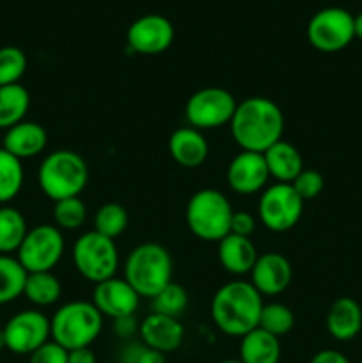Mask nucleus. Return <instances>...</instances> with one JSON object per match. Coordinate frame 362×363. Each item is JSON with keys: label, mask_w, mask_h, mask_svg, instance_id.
I'll return each instance as SVG.
<instances>
[{"label": "nucleus", "mask_w": 362, "mask_h": 363, "mask_svg": "<svg viewBox=\"0 0 362 363\" xmlns=\"http://www.w3.org/2000/svg\"><path fill=\"white\" fill-rule=\"evenodd\" d=\"M231 137L241 151L265 152L284 133V113L275 101L252 96L236 105L229 123Z\"/></svg>", "instance_id": "f257e3e1"}, {"label": "nucleus", "mask_w": 362, "mask_h": 363, "mask_svg": "<svg viewBox=\"0 0 362 363\" xmlns=\"http://www.w3.org/2000/svg\"><path fill=\"white\" fill-rule=\"evenodd\" d=\"M261 294L251 282L234 280L220 287L212 298L209 314L216 328L229 337H243L259 326L263 311Z\"/></svg>", "instance_id": "f03ea898"}, {"label": "nucleus", "mask_w": 362, "mask_h": 363, "mask_svg": "<svg viewBox=\"0 0 362 363\" xmlns=\"http://www.w3.org/2000/svg\"><path fill=\"white\" fill-rule=\"evenodd\" d=\"M172 257L160 243H142L128 254L124 262V280L141 298H155L167 284L172 282Z\"/></svg>", "instance_id": "7ed1b4c3"}, {"label": "nucleus", "mask_w": 362, "mask_h": 363, "mask_svg": "<svg viewBox=\"0 0 362 363\" xmlns=\"http://www.w3.org/2000/svg\"><path fill=\"white\" fill-rule=\"evenodd\" d=\"M38 183L43 194L53 202L78 197L89 183V167L78 152L59 149L41 162Z\"/></svg>", "instance_id": "20e7f679"}, {"label": "nucleus", "mask_w": 362, "mask_h": 363, "mask_svg": "<svg viewBox=\"0 0 362 363\" xmlns=\"http://www.w3.org/2000/svg\"><path fill=\"white\" fill-rule=\"evenodd\" d=\"M52 340L64 350L91 347L103 330V315L92 301L75 300L62 305L50 319Z\"/></svg>", "instance_id": "39448f33"}, {"label": "nucleus", "mask_w": 362, "mask_h": 363, "mask_svg": "<svg viewBox=\"0 0 362 363\" xmlns=\"http://www.w3.org/2000/svg\"><path fill=\"white\" fill-rule=\"evenodd\" d=\"M233 213V206L222 191L215 188H202L188 199L185 220L195 238L219 243L231 233Z\"/></svg>", "instance_id": "423d86ee"}, {"label": "nucleus", "mask_w": 362, "mask_h": 363, "mask_svg": "<svg viewBox=\"0 0 362 363\" xmlns=\"http://www.w3.org/2000/svg\"><path fill=\"white\" fill-rule=\"evenodd\" d=\"M71 257L78 275L94 286L116 277L119 268V250L116 241L102 236L96 230L84 233L75 241Z\"/></svg>", "instance_id": "0eeeda50"}, {"label": "nucleus", "mask_w": 362, "mask_h": 363, "mask_svg": "<svg viewBox=\"0 0 362 363\" xmlns=\"http://www.w3.org/2000/svg\"><path fill=\"white\" fill-rule=\"evenodd\" d=\"M66 241L62 230L50 223L28 229L23 243L16 252V259L27 273L52 272L64 255Z\"/></svg>", "instance_id": "6e6552de"}, {"label": "nucleus", "mask_w": 362, "mask_h": 363, "mask_svg": "<svg viewBox=\"0 0 362 363\" xmlns=\"http://www.w3.org/2000/svg\"><path fill=\"white\" fill-rule=\"evenodd\" d=\"M304 204L300 195L287 183H275L261 191L258 202V216L272 233H287L302 218Z\"/></svg>", "instance_id": "1a4fd4ad"}, {"label": "nucleus", "mask_w": 362, "mask_h": 363, "mask_svg": "<svg viewBox=\"0 0 362 363\" xmlns=\"http://www.w3.org/2000/svg\"><path fill=\"white\" fill-rule=\"evenodd\" d=\"M236 105V98L227 89L204 87L195 91L187 99L185 117L195 130H216L231 123Z\"/></svg>", "instance_id": "9d476101"}, {"label": "nucleus", "mask_w": 362, "mask_h": 363, "mask_svg": "<svg viewBox=\"0 0 362 363\" xmlns=\"http://www.w3.org/2000/svg\"><path fill=\"white\" fill-rule=\"evenodd\" d=\"M307 39L318 52H341L355 39L353 14L343 7L318 11L307 23Z\"/></svg>", "instance_id": "9b49d317"}, {"label": "nucleus", "mask_w": 362, "mask_h": 363, "mask_svg": "<svg viewBox=\"0 0 362 363\" xmlns=\"http://www.w3.org/2000/svg\"><path fill=\"white\" fill-rule=\"evenodd\" d=\"M6 350L14 354H32L52 339L50 319L39 311H21L4 326Z\"/></svg>", "instance_id": "f8f14e48"}, {"label": "nucleus", "mask_w": 362, "mask_h": 363, "mask_svg": "<svg viewBox=\"0 0 362 363\" xmlns=\"http://www.w3.org/2000/svg\"><path fill=\"white\" fill-rule=\"evenodd\" d=\"M174 41V27L162 14H144L126 32L128 50L141 55H158Z\"/></svg>", "instance_id": "ddd939ff"}, {"label": "nucleus", "mask_w": 362, "mask_h": 363, "mask_svg": "<svg viewBox=\"0 0 362 363\" xmlns=\"http://www.w3.org/2000/svg\"><path fill=\"white\" fill-rule=\"evenodd\" d=\"M91 301L103 318L119 319L135 315L141 296L126 280L112 277L105 282L96 284Z\"/></svg>", "instance_id": "4468645a"}, {"label": "nucleus", "mask_w": 362, "mask_h": 363, "mask_svg": "<svg viewBox=\"0 0 362 363\" xmlns=\"http://www.w3.org/2000/svg\"><path fill=\"white\" fill-rule=\"evenodd\" d=\"M270 179L268 167L261 152L241 151L227 167V184L234 194L252 195L263 191Z\"/></svg>", "instance_id": "2eb2a0df"}, {"label": "nucleus", "mask_w": 362, "mask_h": 363, "mask_svg": "<svg viewBox=\"0 0 362 363\" xmlns=\"http://www.w3.org/2000/svg\"><path fill=\"white\" fill-rule=\"evenodd\" d=\"M293 268L287 257L279 252L259 255L251 272V284L261 296H277L290 287Z\"/></svg>", "instance_id": "dca6fc26"}, {"label": "nucleus", "mask_w": 362, "mask_h": 363, "mask_svg": "<svg viewBox=\"0 0 362 363\" xmlns=\"http://www.w3.org/2000/svg\"><path fill=\"white\" fill-rule=\"evenodd\" d=\"M138 337L142 344L167 354L176 351L183 344L185 328L180 319L151 312L141 321Z\"/></svg>", "instance_id": "f3484780"}, {"label": "nucleus", "mask_w": 362, "mask_h": 363, "mask_svg": "<svg viewBox=\"0 0 362 363\" xmlns=\"http://www.w3.org/2000/svg\"><path fill=\"white\" fill-rule=\"evenodd\" d=\"M48 145V133L34 121H21L4 135L2 147L18 160H31L41 155Z\"/></svg>", "instance_id": "a211bd4d"}, {"label": "nucleus", "mask_w": 362, "mask_h": 363, "mask_svg": "<svg viewBox=\"0 0 362 363\" xmlns=\"http://www.w3.org/2000/svg\"><path fill=\"white\" fill-rule=\"evenodd\" d=\"M216 255H219L220 266L227 273L238 277L251 273L259 257L251 238L238 236L233 233H229L219 241Z\"/></svg>", "instance_id": "6ab92c4d"}, {"label": "nucleus", "mask_w": 362, "mask_h": 363, "mask_svg": "<svg viewBox=\"0 0 362 363\" xmlns=\"http://www.w3.org/2000/svg\"><path fill=\"white\" fill-rule=\"evenodd\" d=\"M169 152L177 165L185 169H197L208 158L209 144L202 131L185 126L170 135Z\"/></svg>", "instance_id": "aec40b11"}, {"label": "nucleus", "mask_w": 362, "mask_h": 363, "mask_svg": "<svg viewBox=\"0 0 362 363\" xmlns=\"http://www.w3.org/2000/svg\"><path fill=\"white\" fill-rule=\"evenodd\" d=\"M362 330V307L350 296H341L330 305L327 332L337 342H350Z\"/></svg>", "instance_id": "412c9836"}, {"label": "nucleus", "mask_w": 362, "mask_h": 363, "mask_svg": "<svg viewBox=\"0 0 362 363\" xmlns=\"http://www.w3.org/2000/svg\"><path fill=\"white\" fill-rule=\"evenodd\" d=\"M270 177L277 179V183L291 184L297 179L298 174L304 170V160L300 151L293 144L286 140H279L272 147L263 152Z\"/></svg>", "instance_id": "4be33fe9"}, {"label": "nucleus", "mask_w": 362, "mask_h": 363, "mask_svg": "<svg viewBox=\"0 0 362 363\" xmlns=\"http://www.w3.org/2000/svg\"><path fill=\"white\" fill-rule=\"evenodd\" d=\"M280 354V339L259 326L241 337L240 360L243 363H279Z\"/></svg>", "instance_id": "5701e85b"}, {"label": "nucleus", "mask_w": 362, "mask_h": 363, "mask_svg": "<svg viewBox=\"0 0 362 363\" xmlns=\"http://www.w3.org/2000/svg\"><path fill=\"white\" fill-rule=\"evenodd\" d=\"M31 108V94L21 84L0 87V130L7 131L25 121Z\"/></svg>", "instance_id": "b1692460"}, {"label": "nucleus", "mask_w": 362, "mask_h": 363, "mask_svg": "<svg viewBox=\"0 0 362 363\" xmlns=\"http://www.w3.org/2000/svg\"><path fill=\"white\" fill-rule=\"evenodd\" d=\"M23 296L35 307H52L62 296V284L52 272L28 273Z\"/></svg>", "instance_id": "393cba45"}, {"label": "nucleus", "mask_w": 362, "mask_h": 363, "mask_svg": "<svg viewBox=\"0 0 362 363\" xmlns=\"http://www.w3.org/2000/svg\"><path fill=\"white\" fill-rule=\"evenodd\" d=\"M28 233L27 220L13 206H0V255L18 252Z\"/></svg>", "instance_id": "a878e982"}, {"label": "nucleus", "mask_w": 362, "mask_h": 363, "mask_svg": "<svg viewBox=\"0 0 362 363\" xmlns=\"http://www.w3.org/2000/svg\"><path fill=\"white\" fill-rule=\"evenodd\" d=\"M27 275L23 266L13 255H0V305L13 303L23 296Z\"/></svg>", "instance_id": "bb28decb"}, {"label": "nucleus", "mask_w": 362, "mask_h": 363, "mask_svg": "<svg viewBox=\"0 0 362 363\" xmlns=\"http://www.w3.org/2000/svg\"><path fill=\"white\" fill-rule=\"evenodd\" d=\"M25 170L21 160L0 147V206H7L23 188Z\"/></svg>", "instance_id": "cd10ccee"}, {"label": "nucleus", "mask_w": 362, "mask_h": 363, "mask_svg": "<svg viewBox=\"0 0 362 363\" xmlns=\"http://www.w3.org/2000/svg\"><path fill=\"white\" fill-rule=\"evenodd\" d=\"M128 222H130V216H128L124 206L117 204V202H106L96 211L92 230L109 240H116L128 229Z\"/></svg>", "instance_id": "c85d7f7f"}, {"label": "nucleus", "mask_w": 362, "mask_h": 363, "mask_svg": "<svg viewBox=\"0 0 362 363\" xmlns=\"http://www.w3.org/2000/svg\"><path fill=\"white\" fill-rule=\"evenodd\" d=\"M293 326L295 314L287 305L277 303V301L263 305L261 315H259V328L280 339V337L287 335Z\"/></svg>", "instance_id": "c756f323"}, {"label": "nucleus", "mask_w": 362, "mask_h": 363, "mask_svg": "<svg viewBox=\"0 0 362 363\" xmlns=\"http://www.w3.org/2000/svg\"><path fill=\"white\" fill-rule=\"evenodd\" d=\"M87 220V206L80 197L57 201L53 206V222L60 230H78Z\"/></svg>", "instance_id": "7c9ffc66"}, {"label": "nucleus", "mask_w": 362, "mask_h": 363, "mask_svg": "<svg viewBox=\"0 0 362 363\" xmlns=\"http://www.w3.org/2000/svg\"><path fill=\"white\" fill-rule=\"evenodd\" d=\"M151 305L153 312H156V314L177 319L188 307L187 289L176 282L167 284L155 298H151Z\"/></svg>", "instance_id": "2f4dec72"}, {"label": "nucleus", "mask_w": 362, "mask_h": 363, "mask_svg": "<svg viewBox=\"0 0 362 363\" xmlns=\"http://www.w3.org/2000/svg\"><path fill=\"white\" fill-rule=\"evenodd\" d=\"M27 71V55L16 46L0 48V87L20 84Z\"/></svg>", "instance_id": "473e14b6"}, {"label": "nucleus", "mask_w": 362, "mask_h": 363, "mask_svg": "<svg viewBox=\"0 0 362 363\" xmlns=\"http://www.w3.org/2000/svg\"><path fill=\"white\" fill-rule=\"evenodd\" d=\"M291 186L295 188L298 195H300L302 201H312V199L318 197L319 194L325 188V177L322 172L314 169H304L297 176V179L291 183Z\"/></svg>", "instance_id": "72a5a7b5"}, {"label": "nucleus", "mask_w": 362, "mask_h": 363, "mask_svg": "<svg viewBox=\"0 0 362 363\" xmlns=\"http://www.w3.org/2000/svg\"><path fill=\"white\" fill-rule=\"evenodd\" d=\"M121 363H167L165 354L160 351L151 350L146 344L138 342H128L126 346L121 350Z\"/></svg>", "instance_id": "f704fd0d"}, {"label": "nucleus", "mask_w": 362, "mask_h": 363, "mask_svg": "<svg viewBox=\"0 0 362 363\" xmlns=\"http://www.w3.org/2000/svg\"><path fill=\"white\" fill-rule=\"evenodd\" d=\"M28 363H67V350L52 339L28 354Z\"/></svg>", "instance_id": "c9c22d12"}, {"label": "nucleus", "mask_w": 362, "mask_h": 363, "mask_svg": "<svg viewBox=\"0 0 362 363\" xmlns=\"http://www.w3.org/2000/svg\"><path fill=\"white\" fill-rule=\"evenodd\" d=\"M256 230V218L248 211H234L231 218V233L251 238Z\"/></svg>", "instance_id": "e433bc0d"}, {"label": "nucleus", "mask_w": 362, "mask_h": 363, "mask_svg": "<svg viewBox=\"0 0 362 363\" xmlns=\"http://www.w3.org/2000/svg\"><path fill=\"white\" fill-rule=\"evenodd\" d=\"M138 328H141V323L137 321L135 315H126V318L114 319V333H116L119 339H133L135 335H138Z\"/></svg>", "instance_id": "4c0bfd02"}, {"label": "nucleus", "mask_w": 362, "mask_h": 363, "mask_svg": "<svg viewBox=\"0 0 362 363\" xmlns=\"http://www.w3.org/2000/svg\"><path fill=\"white\" fill-rule=\"evenodd\" d=\"M309 363H351L348 357H344L341 351L337 350H322L311 358Z\"/></svg>", "instance_id": "58836bf2"}, {"label": "nucleus", "mask_w": 362, "mask_h": 363, "mask_svg": "<svg viewBox=\"0 0 362 363\" xmlns=\"http://www.w3.org/2000/svg\"><path fill=\"white\" fill-rule=\"evenodd\" d=\"M67 363H98V358L91 347H80L67 351Z\"/></svg>", "instance_id": "ea45409f"}, {"label": "nucleus", "mask_w": 362, "mask_h": 363, "mask_svg": "<svg viewBox=\"0 0 362 363\" xmlns=\"http://www.w3.org/2000/svg\"><path fill=\"white\" fill-rule=\"evenodd\" d=\"M353 28H355V38H358L362 41V13H358L357 16H353Z\"/></svg>", "instance_id": "a19ab883"}, {"label": "nucleus", "mask_w": 362, "mask_h": 363, "mask_svg": "<svg viewBox=\"0 0 362 363\" xmlns=\"http://www.w3.org/2000/svg\"><path fill=\"white\" fill-rule=\"evenodd\" d=\"M6 350V335H4V328H0V351Z\"/></svg>", "instance_id": "79ce46f5"}, {"label": "nucleus", "mask_w": 362, "mask_h": 363, "mask_svg": "<svg viewBox=\"0 0 362 363\" xmlns=\"http://www.w3.org/2000/svg\"><path fill=\"white\" fill-rule=\"evenodd\" d=\"M219 363H243L240 360V358H229V360H222V362H219Z\"/></svg>", "instance_id": "37998d69"}]
</instances>
